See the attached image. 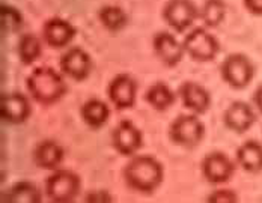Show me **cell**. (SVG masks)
Masks as SVG:
<instances>
[{
	"label": "cell",
	"mask_w": 262,
	"mask_h": 203,
	"mask_svg": "<svg viewBox=\"0 0 262 203\" xmlns=\"http://www.w3.org/2000/svg\"><path fill=\"white\" fill-rule=\"evenodd\" d=\"M107 95L110 102L118 110H127L134 107L136 97H137V83L136 80L127 74L121 73L112 78L107 87Z\"/></svg>",
	"instance_id": "cell-10"
},
{
	"label": "cell",
	"mask_w": 262,
	"mask_h": 203,
	"mask_svg": "<svg viewBox=\"0 0 262 203\" xmlns=\"http://www.w3.org/2000/svg\"><path fill=\"white\" fill-rule=\"evenodd\" d=\"M223 121L228 129L234 131L236 134H243L255 124L256 115L247 102L235 101L226 108L223 115Z\"/></svg>",
	"instance_id": "cell-17"
},
{
	"label": "cell",
	"mask_w": 262,
	"mask_h": 203,
	"mask_svg": "<svg viewBox=\"0 0 262 203\" xmlns=\"http://www.w3.org/2000/svg\"><path fill=\"white\" fill-rule=\"evenodd\" d=\"M178 95L183 101L184 107L194 115H202L210 108V92L196 81H184L178 89Z\"/></svg>",
	"instance_id": "cell-15"
},
{
	"label": "cell",
	"mask_w": 262,
	"mask_h": 203,
	"mask_svg": "<svg viewBox=\"0 0 262 203\" xmlns=\"http://www.w3.org/2000/svg\"><path fill=\"white\" fill-rule=\"evenodd\" d=\"M207 200L214 203H234L238 200V196L232 190H215L207 197Z\"/></svg>",
	"instance_id": "cell-26"
},
{
	"label": "cell",
	"mask_w": 262,
	"mask_h": 203,
	"mask_svg": "<svg viewBox=\"0 0 262 203\" xmlns=\"http://www.w3.org/2000/svg\"><path fill=\"white\" fill-rule=\"evenodd\" d=\"M80 116L88 127L92 129H100L104 127L110 118V108L103 100L91 98L81 105Z\"/></svg>",
	"instance_id": "cell-19"
},
{
	"label": "cell",
	"mask_w": 262,
	"mask_h": 203,
	"mask_svg": "<svg viewBox=\"0 0 262 203\" xmlns=\"http://www.w3.org/2000/svg\"><path fill=\"white\" fill-rule=\"evenodd\" d=\"M238 166L249 173L262 172V145L256 140H247L236 149Z\"/></svg>",
	"instance_id": "cell-18"
},
{
	"label": "cell",
	"mask_w": 262,
	"mask_h": 203,
	"mask_svg": "<svg viewBox=\"0 0 262 203\" xmlns=\"http://www.w3.org/2000/svg\"><path fill=\"white\" fill-rule=\"evenodd\" d=\"M63 156H65L63 148L52 139H46V140L39 142L32 152V160L35 163V166L42 170L59 169V166L63 161Z\"/></svg>",
	"instance_id": "cell-16"
},
{
	"label": "cell",
	"mask_w": 262,
	"mask_h": 203,
	"mask_svg": "<svg viewBox=\"0 0 262 203\" xmlns=\"http://www.w3.org/2000/svg\"><path fill=\"white\" fill-rule=\"evenodd\" d=\"M60 70L67 77L81 81L88 78L92 71V59L89 53L80 47H71L60 56Z\"/></svg>",
	"instance_id": "cell-12"
},
{
	"label": "cell",
	"mask_w": 262,
	"mask_h": 203,
	"mask_svg": "<svg viewBox=\"0 0 262 203\" xmlns=\"http://www.w3.org/2000/svg\"><path fill=\"white\" fill-rule=\"evenodd\" d=\"M145 98H146L148 104L152 108H156L157 111H166L167 108H170L175 104L177 95L166 83L157 81L146 91Z\"/></svg>",
	"instance_id": "cell-21"
},
{
	"label": "cell",
	"mask_w": 262,
	"mask_h": 203,
	"mask_svg": "<svg viewBox=\"0 0 262 203\" xmlns=\"http://www.w3.org/2000/svg\"><path fill=\"white\" fill-rule=\"evenodd\" d=\"M253 101H255L256 108L262 113V86H259V87L256 89V92H255V95H253Z\"/></svg>",
	"instance_id": "cell-29"
},
{
	"label": "cell",
	"mask_w": 262,
	"mask_h": 203,
	"mask_svg": "<svg viewBox=\"0 0 262 203\" xmlns=\"http://www.w3.org/2000/svg\"><path fill=\"white\" fill-rule=\"evenodd\" d=\"M152 49L160 62L169 68L177 66L184 57V46L177 39V36L170 32L161 30L157 32L152 39Z\"/></svg>",
	"instance_id": "cell-13"
},
{
	"label": "cell",
	"mask_w": 262,
	"mask_h": 203,
	"mask_svg": "<svg viewBox=\"0 0 262 203\" xmlns=\"http://www.w3.org/2000/svg\"><path fill=\"white\" fill-rule=\"evenodd\" d=\"M201 170L205 181H208L214 185H219V184H225L231 181L235 173V164L226 153L214 151L204 156Z\"/></svg>",
	"instance_id": "cell-8"
},
{
	"label": "cell",
	"mask_w": 262,
	"mask_h": 203,
	"mask_svg": "<svg viewBox=\"0 0 262 203\" xmlns=\"http://www.w3.org/2000/svg\"><path fill=\"white\" fill-rule=\"evenodd\" d=\"M125 185L139 194H154L164 181V167L156 156L133 155L124 166Z\"/></svg>",
	"instance_id": "cell-1"
},
{
	"label": "cell",
	"mask_w": 262,
	"mask_h": 203,
	"mask_svg": "<svg viewBox=\"0 0 262 203\" xmlns=\"http://www.w3.org/2000/svg\"><path fill=\"white\" fill-rule=\"evenodd\" d=\"M76 33L77 29L74 25L60 17H53L42 26V39L52 49L67 47L74 39Z\"/></svg>",
	"instance_id": "cell-14"
},
{
	"label": "cell",
	"mask_w": 262,
	"mask_h": 203,
	"mask_svg": "<svg viewBox=\"0 0 262 203\" xmlns=\"http://www.w3.org/2000/svg\"><path fill=\"white\" fill-rule=\"evenodd\" d=\"M0 25H2V32L5 33H14L20 30L23 26V15L20 11L11 5L3 3L0 6Z\"/></svg>",
	"instance_id": "cell-25"
},
{
	"label": "cell",
	"mask_w": 262,
	"mask_h": 203,
	"mask_svg": "<svg viewBox=\"0 0 262 203\" xmlns=\"http://www.w3.org/2000/svg\"><path fill=\"white\" fill-rule=\"evenodd\" d=\"M204 136L205 125L194 113H185L177 116L169 127L170 140L181 148L198 146L202 142Z\"/></svg>",
	"instance_id": "cell-4"
},
{
	"label": "cell",
	"mask_w": 262,
	"mask_h": 203,
	"mask_svg": "<svg viewBox=\"0 0 262 203\" xmlns=\"http://www.w3.org/2000/svg\"><path fill=\"white\" fill-rule=\"evenodd\" d=\"M32 115L29 98L20 92L3 94L0 97V118L3 122L11 125L25 124Z\"/></svg>",
	"instance_id": "cell-11"
},
{
	"label": "cell",
	"mask_w": 262,
	"mask_h": 203,
	"mask_svg": "<svg viewBox=\"0 0 262 203\" xmlns=\"http://www.w3.org/2000/svg\"><path fill=\"white\" fill-rule=\"evenodd\" d=\"M81 179L70 169H56L46 179L44 193L54 203H71L79 197Z\"/></svg>",
	"instance_id": "cell-3"
},
{
	"label": "cell",
	"mask_w": 262,
	"mask_h": 203,
	"mask_svg": "<svg viewBox=\"0 0 262 203\" xmlns=\"http://www.w3.org/2000/svg\"><path fill=\"white\" fill-rule=\"evenodd\" d=\"M198 17L199 9L193 0H167L163 8L164 21L178 33L191 27Z\"/></svg>",
	"instance_id": "cell-7"
},
{
	"label": "cell",
	"mask_w": 262,
	"mask_h": 203,
	"mask_svg": "<svg viewBox=\"0 0 262 203\" xmlns=\"http://www.w3.org/2000/svg\"><path fill=\"white\" fill-rule=\"evenodd\" d=\"M29 95L41 105H53L68 91L67 81L50 66H38L26 78Z\"/></svg>",
	"instance_id": "cell-2"
},
{
	"label": "cell",
	"mask_w": 262,
	"mask_h": 203,
	"mask_svg": "<svg viewBox=\"0 0 262 203\" xmlns=\"http://www.w3.org/2000/svg\"><path fill=\"white\" fill-rule=\"evenodd\" d=\"M185 53L198 62H210L215 59L220 51V44L215 36L204 27H194L190 30L183 41Z\"/></svg>",
	"instance_id": "cell-5"
},
{
	"label": "cell",
	"mask_w": 262,
	"mask_h": 203,
	"mask_svg": "<svg viewBox=\"0 0 262 203\" xmlns=\"http://www.w3.org/2000/svg\"><path fill=\"white\" fill-rule=\"evenodd\" d=\"M98 18H100L101 25L110 32H119L128 25L127 12L121 6H116V5L103 6L98 12Z\"/></svg>",
	"instance_id": "cell-22"
},
{
	"label": "cell",
	"mask_w": 262,
	"mask_h": 203,
	"mask_svg": "<svg viewBox=\"0 0 262 203\" xmlns=\"http://www.w3.org/2000/svg\"><path fill=\"white\" fill-rule=\"evenodd\" d=\"M220 74L231 87L243 89L253 80L255 66L246 54L232 53L222 62Z\"/></svg>",
	"instance_id": "cell-6"
},
{
	"label": "cell",
	"mask_w": 262,
	"mask_h": 203,
	"mask_svg": "<svg viewBox=\"0 0 262 203\" xmlns=\"http://www.w3.org/2000/svg\"><path fill=\"white\" fill-rule=\"evenodd\" d=\"M113 197L110 196L108 191L104 190H97V191H91L88 193V196L84 197V202H94V203H104V202H112Z\"/></svg>",
	"instance_id": "cell-27"
},
{
	"label": "cell",
	"mask_w": 262,
	"mask_h": 203,
	"mask_svg": "<svg viewBox=\"0 0 262 203\" xmlns=\"http://www.w3.org/2000/svg\"><path fill=\"white\" fill-rule=\"evenodd\" d=\"M112 145L122 156H133L143 146V134L128 119H122L112 131Z\"/></svg>",
	"instance_id": "cell-9"
},
{
	"label": "cell",
	"mask_w": 262,
	"mask_h": 203,
	"mask_svg": "<svg viewBox=\"0 0 262 203\" xmlns=\"http://www.w3.org/2000/svg\"><path fill=\"white\" fill-rule=\"evenodd\" d=\"M225 15L226 5L223 0H205L199 11V17L207 27H217L225 20Z\"/></svg>",
	"instance_id": "cell-24"
},
{
	"label": "cell",
	"mask_w": 262,
	"mask_h": 203,
	"mask_svg": "<svg viewBox=\"0 0 262 203\" xmlns=\"http://www.w3.org/2000/svg\"><path fill=\"white\" fill-rule=\"evenodd\" d=\"M3 202L9 203H41L42 193L30 181H18L12 184L3 196Z\"/></svg>",
	"instance_id": "cell-20"
},
{
	"label": "cell",
	"mask_w": 262,
	"mask_h": 203,
	"mask_svg": "<svg viewBox=\"0 0 262 203\" xmlns=\"http://www.w3.org/2000/svg\"><path fill=\"white\" fill-rule=\"evenodd\" d=\"M42 54V41L35 33H25L18 41V57L21 63L32 65Z\"/></svg>",
	"instance_id": "cell-23"
},
{
	"label": "cell",
	"mask_w": 262,
	"mask_h": 203,
	"mask_svg": "<svg viewBox=\"0 0 262 203\" xmlns=\"http://www.w3.org/2000/svg\"><path fill=\"white\" fill-rule=\"evenodd\" d=\"M246 9L253 15H262V0H243Z\"/></svg>",
	"instance_id": "cell-28"
}]
</instances>
